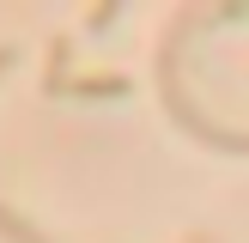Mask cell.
I'll return each instance as SVG.
<instances>
[{
    "instance_id": "2",
    "label": "cell",
    "mask_w": 249,
    "mask_h": 243,
    "mask_svg": "<svg viewBox=\"0 0 249 243\" xmlns=\"http://www.w3.org/2000/svg\"><path fill=\"white\" fill-rule=\"evenodd\" d=\"M0 73H6V55H0Z\"/></svg>"
},
{
    "instance_id": "1",
    "label": "cell",
    "mask_w": 249,
    "mask_h": 243,
    "mask_svg": "<svg viewBox=\"0 0 249 243\" xmlns=\"http://www.w3.org/2000/svg\"><path fill=\"white\" fill-rule=\"evenodd\" d=\"M0 237H6V243H43V237H31V225H24V219H12L6 207H0Z\"/></svg>"
}]
</instances>
